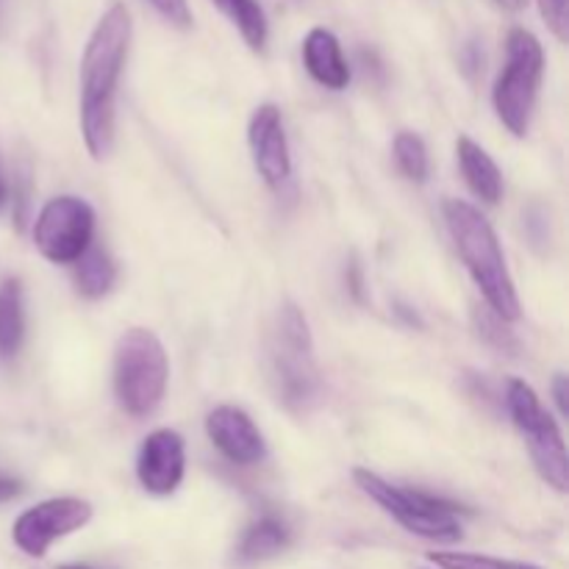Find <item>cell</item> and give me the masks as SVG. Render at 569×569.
I'll use <instances>...</instances> for the list:
<instances>
[{
    "label": "cell",
    "instance_id": "obj_1",
    "mask_svg": "<svg viewBox=\"0 0 569 569\" xmlns=\"http://www.w3.org/2000/svg\"><path fill=\"white\" fill-rule=\"evenodd\" d=\"M131 28L126 3H111L81 56V137L94 161H103L114 148L117 89L131 48Z\"/></svg>",
    "mask_w": 569,
    "mask_h": 569
},
{
    "label": "cell",
    "instance_id": "obj_2",
    "mask_svg": "<svg viewBox=\"0 0 569 569\" xmlns=\"http://www.w3.org/2000/svg\"><path fill=\"white\" fill-rule=\"evenodd\" d=\"M445 220H448L456 250L470 270L472 281L481 289L489 311H495L503 322L520 320V298H517L515 281L506 267L503 248H500L492 222L467 200H448Z\"/></svg>",
    "mask_w": 569,
    "mask_h": 569
},
{
    "label": "cell",
    "instance_id": "obj_3",
    "mask_svg": "<svg viewBox=\"0 0 569 569\" xmlns=\"http://www.w3.org/2000/svg\"><path fill=\"white\" fill-rule=\"evenodd\" d=\"M170 361L161 339L148 328H131L114 348V395L126 415L150 417L161 406Z\"/></svg>",
    "mask_w": 569,
    "mask_h": 569
},
{
    "label": "cell",
    "instance_id": "obj_4",
    "mask_svg": "<svg viewBox=\"0 0 569 569\" xmlns=\"http://www.w3.org/2000/svg\"><path fill=\"white\" fill-rule=\"evenodd\" d=\"M353 478L372 503L381 506L398 526H403L415 537L442 545L461 539L459 515H465V509L453 500L437 498V495L420 492V489H400L383 481L378 472L361 470V467L353 470Z\"/></svg>",
    "mask_w": 569,
    "mask_h": 569
},
{
    "label": "cell",
    "instance_id": "obj_5",
    "mask_svg": "<svg viewBox=\"0 0 569 569\" xmlns=\"http://www.w3.org/2000/svg\"><path fill=\"white\" fill-rule=\"evenodd\" d=\"M545 76L542 42L526 28H511L506 39V67L495 83V111L515 137H526L537 109Z\"/></svg>",
    "mask_w": 569,
    "mask_h": 569
},
{
    "label": "cell",
    "instance_id": "obj_6",
    "mask_svg": "<svg viewBox=\"0 0 569 569\" xmlns=\"http://www.w3.org/2000/svg\"><path fill=\"white\" fill-rule=\"evenodd\" d=\"M270 359L272 378H276L283 403L289 409H306L317 398L320 378H317L309 320L295 303H283L278 311Z\"/></svg>",
    "mask_w": 569,
    "mask_h": 569
},
{
    "label": "cell",
    "instance_id": "obj_7",
    "mask_svg": "<svg viewBox=\"0 0 569 569\" xmlns=\"http://www.w3.org/2000/svg\"><path fill=\"white\" fill-rule=\"evenodd\" d=\"M506 406H509L517 431L526 439L528 453H531L542 481L565 495L569 489V459L559 422L550 417V411H545L531 383L520 381V378H511L506 387Z\"/></svg>",
    "mask_w": 569,
    "mask_h": 569
},
{
    "label": "cell",
    "instance_id": "obj_8",
    "mask_svg": "<svg viewBox=\"0 0 569 569\" xmlns=\"http://www.w3.org/2000/svg\"><path fill=\"white\" fill-rule=\"evenodd\" d=\"M94 237V209L76 194L48 200L33 222V244L50 264H76Z\"/></svg>",
    "mask_w": 569,
    "mask_h": 569
},
{
    "label": "cell",
    "instance_id": "obj_9",
    "mask_svg": "<svg viewBox=\"0 0 569 569\" xmlns=\"http://www.w3.org/2000/svg\"><path fill=\"white\" fill-rule=\"evenodd\" d=\"M92 503L81 498H50L22 511L11 526V542L28 559H44L59 539L92 522Z\"/></svg>",
    "mask_w": 569,
    "mask_h": 569
},
{
    "label": "cell",
    "instance_id": "obj_10",
    "mask_svg": "<svg viewBox=\"0 0 569 569\" xmlns=\"http://www.w3.org/2000/svg\"><path fill=\"white\" fill-rule=\"evenodd\" d=\"M248 144L261 181L272 189H281L292 176V153H289L281 109L276 103H261L253 111L248 126Z\"/></svg>",
    "mask_w": 569,
    "mask_h": 569
},
{
    "label": "cell",
    "instance_id": "obj_11",
    "mask_svg": "<svg viewBox=\"0 0 569 569\" xmlns=\"http://www.w3.org/2000/svg\"><path fill=\"white\" fill-rule=\"evenodd\" d=\"M187 472V450L181 433L159 428L142 442L137 459V478L144 492L167 498L176 492Z\"/></svg>",
    "mask_w": 569,
    "mask_h": 569
},
{
    "label": "cell",
    "instance_id": "obj_12",
    "mask_svg": "<svg viewBox=\"0 0 569 569\" xmlns=\"http://www.w3.org/2000/svg\"><path fill=\"white\" fill-rule=\"evenodd\" d=\"M206 433L214 448L233 465H259L267 456V445L250 415L237 406H217L206 417Z\"/></svg>",
    "mask_w": 569,
    "mask_h": 569
},
{
    "label": "cell",
    "instance_id": "obj_13",
    "mask_svg": "<svg viewBox=\"0 0 569 569\" xmlns=\"http://www.w3.org/2000/svg\"><path fill=\"white\" fill-rule=\"evenodd\" d=\"M303 64L320 87L342 92L350 83V64L342 53L337 33L328 28H311L303 39Z\"/></svg>",
    "mask_w": 569,
    "mask_h": 569
},
{
    "label": "cell",
    "instance_id": "obj_14",
    "mask_svg": "<svg viewBox=\"0 0 569 569\" xmlns=\"http://www.w3.org/2000/svg\"><path fill=\"white\" fill-rule=\"evenodd\" d=\"M456 156H459L461 176H465L472 194L489 206L500 203V198H503V172L495 164L492 156H489L481 144L472 142L470 137H459V142H456Z\"/></svg>",
    "mask_w": 569,
    "mask_h": 569
},
{
    "label": "cell",
    "instance_id": "obj_15",
    "mask_svg": "<svg viewBox=\"0 0 569 569\" xmlns=\"http://www.w3.org/2000/svg\"><path fill=\"white\" fill-rule=\"evenodd\" d=\"M289 548V531L281 520L276 517H261L259 522L244 531L242 542H239V559L248 561V565H256V561L276 559L278 553Z\"/></svg>",
    "mask_w": 569,
    "mask_h": 569
},
{
    "label": "cell",
    "instance_id": "obj_16",
    "mask_svg": "<svg viewBox=\"0 0 569 569\" xmlns=\"http://www.w3.org/2000/svg\"><path fill=\"white\" fill-rule=\"evenodd\" d=\"M26 337V311H22V287L17 278L0 283V359H9L20 350Z\"/></svg>",
    "mask_w": 569,
    "mask_h": 569
},
{
    "label": "cell",
    "instance_id": "obj_17",
    "mask_svg": "<svg viewBox=\"0 0 569 569\" xmlns=\"http://www.w3.org/2000/svg\"><path fill=\"white\" fill-rule=\"evenodd\" d=\"M117 281V264L111 256L100 248H89L81 259L76 261V289L81 298L98 300L111 292Z\"/></svg>",
    "mask_w": 569,
    "mask_h": 569
},
{
    "label": "cell",
    "instance_id": "obj_18",
    "mask_svg": "<svg viewBox=\"0 0 569 569\" xmlns=\"http://www.w3.org/2000/svg\"><path fill=\"white\" fill-rule=\"evenodd\" d=\"M228 20L237 26V31L242 33L244 44L256 53L267 48V37H270V22H267L264 9L259 6V0H211Z\"/></svg>",
    "mask_w": 569,
    "mask_h": 569
},
{
    "label": "cell",
    "instance_id": "obj_19",
    "mask_svg": "<svg viewBox=\"0 0 569 569\" xmlns=\"http://www.w3.org/2000/svg\"><path fill=\"white\" fill-rule=\"evenodd\" d=\"M395 161H398L400 172H403L409 181L426 183L428 181V148L422 142V137L411 131H400L395 137Z\"/></svg>",
    "mask_w": 569,
    "mask_h": 569
},
{
    "label": "cell",
    "instance_id": "obj_20",
    "mask_svg": "<svg viewBox=\"0 0 569 569\" xmlns=\"http://www.w3.org/2000/svg\"><path fill=\"white\" fill-rule=\"evenodd\" d=\"M437 569H545L537 565H528V561H511V559H498V556H483V553H459V550H433L428 553Z\"/></svg>",
    "mask_w": 569,
    "mask_h": 569
},
{
    "label": "cell",
    "instance_id": "obj_21",
    "mask_svg": "<svg viewBox=\"0 0 569 569\" xmlns=\"http://www.w3.org/2000/svg\"><path fill=\"white\" fill-rule=\"evenodd\" d=\"M476 326H478V337L487 339L489 345L500 350H517L515 337L503 328V320H500L495 311H476Z\"/></svg>",
    "mask_w": 569,
    "mask_h": 569
},
{
    "label": "cell",
    "instance_id": "obj_22",
    "mask_svg": "<svg viewBox=\"0 0 569 569\" xmlns=\"http://www.w3.org/2000/svg\"><path fill=\"white\" fill-rule=\"evenodd\" d=\"M539 11H542L545 26L553 31V37L559 42H567L569 37V11H567V0H537Z\"/></svg>",
    "mask_w": 569,
    "mask_h": 569
},
{
    "label": "cell",
    "instance_id": "obj_23",
    "mask_svg": "<svg viewBox=\"0 0 569 569\" xmlns=\"http://www.w3.org/2000/svg\"><path fill=\"white\" fill-rule=\"evenodd\" d=\"M144 3H150V9L159 17H164L170 26L181 28V31L192 28V9H189V0H144Z\"/></svg>",
    "mask_w": 569,
    "mask_h": 569
},
{
    "label": "cell",
    "instance_id": "obj_24",
    "mask_svg": "<svg viewBox=\"0 0 569 569\" xmlns=\"http://www.w3.org/2000/svg\"><path fill=\"white\" fill-rule=\"evenodd\" d=\"M553 398H556V406H559V415L561 417H569V381L567 376H556L553 381Z\"/></svg>",
    "mask_w": 569,
    "mask_h": 569
},
{
    "label": "cell",
    "instance_id": "obj_25",
    "mask_svg": "<svg viewBox=\"0 0 569 569\" xmlns=\"http://www.w3.org/2000/svg\"><path fill=\"white\" fill-rule=\"evenodd\" d=\"M20 492H22L20 481L0 476V503H9V500H14Z\"/></svg>",
    "mask_w": 569,
    "mask_h": 569
},
{
    "label": "cell",
    "instance_id": "obj_26",
    "mask_svg": "<svg viewBox=\"0 0 569 569\" xmlns=\"http://www.w3.org/2000/svg\"><path fill=\"white\" fill-rule=\"evenodd\" d=\"M495 3H498L503 11H522L528 0H495Z\"/></svg>",
    "mask_w": 569,
    "mask_h": 569
},
{
    "label": "cell",
    "instance_id": "obj_27",
    "mask_svg": "<svg viewBox=\"0 0 569 569\" xmlns=\"http://www.w3.org/2000/svg\"><path fill=\"white\" fill-rule=\"evenodd\" d=\"M6 194H9V192H6V181L0 178V209H3V203H6Z\"/></svg>",
    "mask_w": 569,
    "mask_h": 569
},
{
    "label": "cell",
    "instance_id": "obj_28",
    "mask_svg": "<svg viewBox=\"0 0 569 569\" xmlns=\"http://www.w3.org/2000/svg\"><path fill=\"white\" fill-rule=\"evenodd\" d=\"M59 569H92V567H87V565H61Z\"/></svg>",
    "mask_w": 569,
    "mask_h": 569
}]
</instances>
